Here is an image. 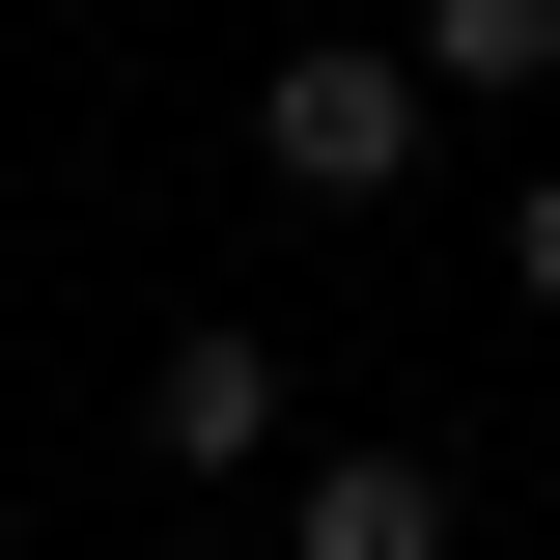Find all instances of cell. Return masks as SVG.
I'll return each mask as SVG.
<instances>
[{
	"mask_svg": "<svg viewBox=\"0 0 560 560\" xmlns=\"http://www.w3.org/2000/svg\"><path fill=\"white\" fill-rule=\"evenodd\" d=\"M140 448H168V477H280V337L253 308H197V337L140 364Z\"/></svg>",
	"mask_w": 560,
	"mask_h": 560,
	"instance_id": "cell-2",
	"label": "cell"
},
{
	"mask_svg": "<svg viewBox=\"0 0 560 560\" xmlns=\"http://www.w3.org/2000/svg\"><path fill=\"white\" fill-rule=\"evenodd\" d=\"M253 168H280V197H337V224H393L420 168H448V84H420V28H308V57L253 84Z\"/></svg>",
	"mask_w": 560,
	"mask_h": 560,
	"instance_id": "cell-1",
	"label": "cell"
},
{
	"mask_svg": "<svg viewBox=\"0 0 560 560\" xmlns=\"http://www.w3.org/2000/svg\"><path fill=\"white\" fill-rule=\"evenodd\" d=\"M420 84H560V0H420Z\"/></svg>",
	"mask_w": 560,
	"mask_h": 560,
	"instance_id": "cell-4",
	"label": "cell"
},
{
	"mask_svg": "<svg viewBox=\"0 0 560 560\" xmlns=\"http://www.w3.org/2000/svg\"><path fill=\"white\" fill-rule=\"evenodd\" d=\"M504 280H533V308H560V168H533V197H504Z\"/></svg>",
	"mask_w": 560,
	"mask_h": 560,
	"instance_id": "cell-5",
	"label": "cell"
},
{
	"mask_svg": "<svg viewBox=\"0 0 560 560\" xmlns=\"http://www.w3.org/2000/svg\"><path fill=\"white\" fill-rule=\"evenodd\" d=\"M280 560H448V448H308L280 477Z\"/></svg>",
	"mask_w": 560,
	"mask_h": 560,
	"instance_id": "cell-3",
	"label": "cell"
}]
</instances>
